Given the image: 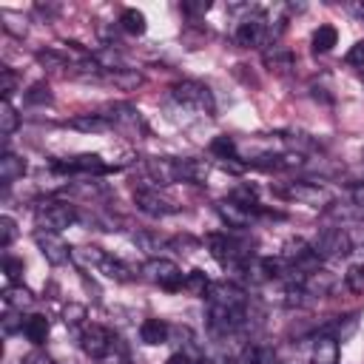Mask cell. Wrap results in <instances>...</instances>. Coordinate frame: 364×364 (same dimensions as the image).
I'll return each instance as SVG.
<instances>
[{
  "label": "cell",
  "mask_w": 364,
  "mask_h": 364,
  "mask_svg": "<svg viewBox=\"0 0 364 364\" xmlns=\"http://www.w3.org/2000/svg\"><path fill=\"white\" fill-rule=\"evenodd\" d=\"M148 171L154 173V179H159L162 185L176 182V159H151Z\"/></svg>",
  "instance_id": "25"
},
{
  "label": "cell",
  "mask_w": 364,
  "mask_h": 364,
  "mask_svg": "<svg viewBox=\"0 0 364 364\" xmlns=\"http://www.w3.org/2000/svg\"><path fill=\"white\" fill-rule=\"evenodd\" d=\"M17 330H23V318H20V310H14V307H6V316H3V333H6V336H11V333H17Z\"/></svg>",
  "instance_id": "33"
},
{
  "label": "cell",
  "mask_w": 364,
  "mask_h": 364,
  "mask_svg": "<svg viewBox=\"0 0 364 364\" xmlns=\"http://www.w3.org/2000/svg\"><path fill=\"white\" fill-rule=\"evenodd\" d=\"M100 270H102L108 279H114V282H131V267H128L125 262H119V259L105 256V259L100 262Z\"/></svg>",
  "instance_id": "26"
},
{
  "label": "cell",
  "mask_w": 364,
  "mask_h": 364,
  "mask_svg": "<svg viewBox=\"0 0 364 364\" xmlns=\"http://www.w3.org/2000/svg\"><path fill=\"white\" fill-rule=\"evenodd\" d=\"M210 151H213V156H219V159H225V162L236 159V142H233L230 136H216V139L210 142Z\"/></svg>",
  "instance_id": "30"
},
{
  "label": "cell",
  "mask_w": 364,
  "mask_h": 364,
  "mask_svg": "<svg viewBox=\"0 0 364 364\" xmlns=\"http://www.w3.org/2000/svg\"><path fill=\"white\" fill-rule=\"evenodd\" d=\"M14 88H17V74H14L11 68H3V71H0V91H3V100H9V97L14 94Z\"/></svg>",
  "instance_id": "35"
},
{
  "label": "cell",
  "mask_w": 364,
  "mask_h": 364,
  "mask_svg": "<svg viewBox=\"0 0 364 364\" xmlns=\"http://www.w3.org/2000/svg\"><path fill=\"white\" fill-rule=\"evenodd\" d=\"M264 65L273 71H287V68H293V54L282 46H273L264 51Z\"/></svg>",
  "instance_id": "23"
},
{
  "label": "cell",
  "mask_w": 364,
  "mask_h": 364,
  "mask_svg": "<svg viewBox=\"0 0 364 364\" xmlns=\"http://www.w3.org/2000/svg\"><path fill=\"white\" fill-rule=\"evenodd\" d=\"M191 361H193V358H191L188 353H173V355H171L165 364H191Z\"/></svg>",
  "instance_id": "44"
},
{
  "label": "cell",
  "mask_w": 364,
  "mask_h": 364,
  "mask_svg": "<svg viewBox=\"0 0 364 364\" xmlns=\"http://www.w3.org/2000/svg\"><path fill=\"white\" fill-rule=\"evenodd\" d=\"M134 202H136V208H139L142 213H148V216H168V213L176 210L173 202H168L165 196H159V191H151V188H139V191L134 193Z\"/></svg>",
  "instance_id": "9"
},
{
  "label": "cell",
  "mask_w": 364,
  "mask_h": 364,
  "mask_svg": "<svg viewBox=\"0 0 364 364\" xmlns=\"http://www.w3.org/2000/svg\"><path fill=\"white\" fill-rule=\"evenodd\" d=\"M313 247H316L318 256L341 259V256H347V253L353 250V239H350V233H347L344 228H324V230L318 233V239H316Z\"/></svg>",
  "instance_id": "4"
},
{
  "label": "cell",
  "mask_w": 364,
  "mask_h": 364,
  "mask_svg": "<svg viewBox=\"0 0 364 364\" xmlns=\"http://www.w3.org/2000/svg\"><path fill=\"white\" fill-rule=\"evenodd\" d=\"M176 179L202 185L208 179V165L202 159H176Z\"/></svg>",
  "instance_id": "15"
},
{
  "label": "cell",
  "mask_w": 364,
  "mask_h": 364,
  "mask_svg": "<svg viewBox=\"0 0 364 364\" xmlns=\"http://www.w3.org/2000/svg\"><path fill=\"white\" fill-rule=\"evenodd\" d=\"M82 318H85V307L82 304H74V301L65 304V310H63V321L65 324H80Z\"/></svg>",
  "instance_id": "37"
},
{
  "label": "cell",
  "mask_w": 364,
  "mask_h": 364,
  "mask_svg": "<svg viewBox=\"0 0 364 364\" xmlns=\"http://www.w3.org/2000/svg\"><path fill=\"white\" fill-rule=\"evenodd\" d=\"M185 290L193 293V296H208L210 282H208V276H205L202 270H191V273L185 276Z\"/></svg>",
  "instance_id": "29"
},
{
  "label": "cell",
  "mask_w": 364,
  "mask_h": 364,
  "mask_svg": "<svg viewBox=\"0 0 364 364\" xmlns=\"http://www.w3.org/2000/svg\"><path fill=\"white\" fill-rule=\"evenodd\" d=\"M310 364H338V341L333 336H321L313 344Z\"/></svg>",
  "instance_id": "14"
},
{
  "label": "cell",
  "mask_w": 364,
  "mask_h": 364,
  "mask_svg": "<svg viewBox=\"0 0 364 364\" xmlns=\"http://www.w3.org/2000/svg\"><path fill=\"white\" fill-rule=\"evenodd\" d=\"M344 282H347V287H350L353 293H364V262L350 264L347 273H344Z\"/></svg>",
  "instance_id": "31"
},
{
  "label": "cell",
  "mask_w": 364,
  "mask_h": 364,
  "mask_svg": "<svg viewBox=\"0 0 364 364\" xmlns=\"http://www.w3.org/2000/svg\"><path fill=\"white\" fill-rule=\"evenodd\" d=\"M23 333H26V338L31 341V344H43L46 338H48V318L46 316H40V313H34V316H28L26 321H23Z\"/></svg>",
  "instance_id": "20"
},
{
  "label": "cell",
  "mask_w": 364,
  "mask_h": 364,
  "mask_svg": "<svg viewBox=\"0 0 364 364\" xmlns=\"http://www.w3.org/2000/svg\"><path fill=\"white\" fill-rule=\"evenodd\" d=\"M37 63H40L43 68H51V71L68 68V60H65L63 54H57V51H37Z\"/></svg>",
  "instance_id": "32"
},
{
  "label": "cell",
  "mask_w": 364,
  "mask_h": 364,
  "mask_svg": "<svg viewBox=\"0 0 364 364\" xmlns=\"http://www.w3.org/2000/svg\"><path fill=\"white\" fill-rule=\"evenodd\" d=\"M114 336H111V330L108 327H102V324H85L82 327V336H80V344H82V350L91 355V358H102V355H108L111 350H114Z\"/></svg>",
  "instance_id": "6"
},
{
  "label": "cell",
  "mask_w": 364,
  "mask_h": 364,
  "mask_svg": "<svg viewBox=\"0 0 364 364\" xmlns=\"http://www.w3.org/2000/svg\"><path fill=\"white\" fill-rule=\"evenodd\" d=\"M333 284H336V276L330 273V270H307L304 273V279H301V290L304 293H310V296H327L330 290H333Z\"/></svg>",
  "instance_id": "11"
},
{
  "label": "cell",
  "mask_w": 364,
  "mask_h": 364,
  "mask_svg": "<svg viewBox=\"0 0 364 364\" xmlns=\"http://www.w3.org/2000/svg\"><path fill=\"white\" fill-rule=\"evenodd\" d=\"M142 273H145L148 282L159 284V287L168 290V293L185 290V273H182L173 262H168V259H151V262L142 267Z\"/></svg>",
  "instance_id": "3"
},
{
  "label": "cell",
  "mask_w": 364,
  "mask_h": 364,
  "mask_svg": "<svg viewBox=\"0 0 364 364\" xmlns=\"http://www.w3.org/2000/svg\"><path fill=\"white\" fill-rule=\"evenodd\" d=\"M336 43H338V31H336V26L324 23V26H318V28L313 31V51H330Z\"/></svg>",
  "instance_id": "24"
},
{
  "label": "cell",
  "mask_w": 364,
  "mask_h": 364,
  "mask_svg": "<svg viewBox=\"0 0 364 364\" xmlns=\"http://www.w3.org/2000/svg\"><path fill=\"white\" fill-rule=\"evenodd\" d=\"M216 210H219V216L228 222V228H245L247 222H250V208H245V205H239L236 199H222L219 205H216Z\"/></svg>",
  "instance_id": "12"
},
{
  "label": "cell",
  "mask_w": 364,
  "mask_h": 364,
  "mask_svg": "<svg viewBox=\"0 0 364 364\" xmlns=\"http://www.w3.org/2000/svg\"><path fill=\"white\" fill-rule=\"evenodd\" d=\"M26 102H51V91L46 82H37L26 91Z\"/></svg>",
  "instance_id": "36"
},
{
  "label": "cell",
  "mask_w": 364,
  "mask_h": 364,
  "mask_svg": "<svg viewBox=\"0 0 364 364\" xmlns=\"http://www.w3.org/2000/svg\"><path fill=\"white\" fill-rule=\"evenodd\" d=\"M54 171H65V173H102L108 171V165L102 162L100 154H80L68 162H54Z\"/></svg>",
  "instance_id": "10"
},
{
  "label": "cell",
  "mask_w": 364,
  "mask_h": 364,
  "mask_svg": "<svg viewBox=\"0 0 364 364\" xmlns=\"http://www.w3.org/2000/svg\"><path fill=\"white\" fill-rule=\"evenodd\" d=\"M239 364H276V355L262 344H247L239 355Z\"/></svg>",
  "instance_id": "22"
},
{
  "label": "cell",
  "mask_w": 364,
  "mask_h": 364,
  "mask_svg": "<svg viewBox=\"0 0 364 364\" xmlns=\"http://www.w3.org/2000/svg\"><path fill=\"white\" fill-rule=\"evenodd\" d=\"M105 80L119 88V91H136L142 85V74L136 68H117V71H105Z\"/></svg>",
  "instance_id": "16"
},
{
  "label": "cell",
  "mask_w": 364,
  "mask_h": 364,
  "mask_svg": "<svg viewBox=\"0 0 364 364\" xmlns=\"http://www.w3.org/2000/svg\"><path fill=\"white\" fill-rule=\"evenodd\" d=\"M34 242H37V247H40V253L46 256V262H51V264H63V262H68V256H71V247L60 239V233H54V230H37L34 233Z\"/></svg>",
  "instance_id": "8"
},
{
  "label": "cell",
  "mask_w": 364,
  "mask_h": 364,
  "mask_svg": "<svg viewBox=\"0 0 364 364\" xmlns=\"http://www.w3.org/2000/svg\"><path fill=\"white\" fill-rule=\"evenodd\" d=\"M108 119H111V125H119V128H131V131H136L139 125H142V119H139V111H134L131 105H111V114H105Z\"/></svg>",
  "instance_id": "18"
},
{
  "label": "cell",
  "mask_w": 364,
  "mask_h": 364,
  "mask_svg": "<svg viewBox=\"0 0 364 364\" xmlns=\"http://www.w3.org/2000/svg\"><path fill=\"white\" fill-rule=\"evenodd\" d=\"M208 9H210L208 0H202V3H182V11H185V14H202V11H208Z\"/></svg>",
  "instance_id": "42"
},
{
  "label": "cell",
  "mask_w": 364,
  "mask_h": 364,
  "mask_svg": "<svg viewBox=\"0 0 364 364\" xmlns=\"http://www.w3.org/2000/svg\"><path fill=\"white\" fill-rule=\"evenodd\" d=\"M26 173V162L17 156V154H3V159H0V179H3V185H11V182H17L20 176Z\"/></svg>",
  "instance_id": "19"
},
{
  "label": "cell",
  "mask_w": 364,
  "mask_h": 364,
  "mask_svg": "<svg viewBox=\"0 0 364 364\" xmlns=\"http://www.w3.org/2000/svg\"><path fill=\"white\" fill-rule=\"evenodd\" d=\"M20 364H54V361H51V358H48L46 353H40V350H34V353H28V355H26V358H23Z\"/></svg>",
  "instance_id": "41"
},
{
  "label": "cell",
  "mask_w": 364,
  "mask_h": 364,
  "mask_svg": "<svg viewBox=\"0 0 364 364\" xmlns=\"http://www.w3.org/2000/svg\"><path fill=\"white\" fill-rule=\"evenodd\" d=\"M54 364H74V361H54Z\"/></svg>",
  "instance_id": "45"
},
{
  "label": "cell",
  "mask_w": 364,
  "mask_h": 364,
  "mask_svg": "<svg viewBox=\"0 0 364 364\" xmlns=\"http://www.w3.org/2000/svg\"><path fill=\"white\" fill-rule=\"evenodd\" d=\"M0 17H3V20H20V17H17V14H11V11H3ZM6 28H9V31H14V34H26V23H6Z\"/></svg>",
  "instance_id": "40"
},
{
  "label": "cell",
  "mask_w": 364,
  "mask_h": 364,
  "mask_svg": "<svg viewBox=\"0 0 364 364\" xmlns=\"http://www.w3.org/2000/svg\"><path fill=\"white\" fill-rule=\"evenodd\" d=\"M119 28L125 31V34H145V28H148V20H145V14L139 11V9H122V14H119Z\"/></svg>",
  "instance_id": "21"
},
{
  "label": "cell",
  "mask_w": 364,
  "mask_h": 364,
  "mask_svg": "<svg viewBox=\"0 0 364 364\" xmlns=\"http://www.w3.org/2000/svg\"><path fill=\"white\" fill-rule=\"evenodd\" d=\"M3 301H6V307H14V310H20L23 313V307H28L31 304V293L26 290V287H9L6 293H3Z\"/></svg>",
  "instance_id": "28"
},
{
  "label": "cell",
  "mask_w": 364,
  "mask_h": 364,
  "mask_svg": "<svg viewBox=\"0 0 364 364\" xmlns=\"http://www.w3.org/2000/svg\"><path fill=\"white\" fill-rule=\"evenodd\" d=\"M14 233H17V225L11 216H3L0 219V247H9L14 242Z\"/></svg>",
  "instance_id": "34"
},
{
  "label": "cell",
  "mask_w": 364,
  "mask_h": 364,
  "mask_svg": "<svg viewBox=\"0 0 364 364\" xmlns=\"http://www.w3.org/2000/svg\"><path fill=\"white\" fill-rule=\"evenodd\" d=\"M236 43L250 48V46H267V17L262 11H253L236 26Z\"/></svg>",
  "instance_id": "5"
},
{
  "label": "cell",
  "mask_w": 364,
  "mask_h": 364,
  "mask_svg": "<svg viewBox=\"0 0 364 364\" xmlns=\"http://www.w3.org/2000/svg\"><path fill=\"white\" fill-rule=\"evenodd\" d=\"M279 193L287 196V199L313 205V208H324V205H330V193H327L321 185H316V182H293V185H287V188H279Z\"/></svg>",
  "instance_id": "7"
},
{
  "label": "cell",
  "mask_w": 364,
  "mask_h": 364,
  "mask_svg": "<svg viewBox=\"0 0 364 364\" xmlns=\"http://www.w3.org/2000/svg\"><path fill=\"white\" fill-rule=\"evenodd\" d=\"M3 273H6V279H9V282H17V279H20V273H23V262H20V259L6 256V259H3Z\"/></svg>",
  "instance_id": "38"
},
{
  "label": "cell",
  "mask_w": 364,
  "mask_h": 364,
  "mask_svg": "<svg viewBox=\"0 0 364 364\" xmlns=\"http://www.w3.org/2000/svg\"><path fill=\"white\" fill-rule=\"evenodd\" d=\"M347 63H350V65H355V68H364V40H361V43H355V46L347 51Z\"/></svg>",
  "instance_id": "39"
},
{
  "label": "cell",
  "mask_w": 364,
  "mask_h": 364,
  "mask_svg": "<svg viewBox=\"0 0 364 364\" xmlns=\"http://www.w3.org/2000/svg\"><path fill=\"white\" fill-rule=\"evenodd\" d=\"M168 333H171V327L162 321V318H145L142 321V327H139V338L145 341V344H165L168 341Z\"/></svg>",
  "instance_id": "17"
},
{
  "label": "cell",
  "mask_w": 364,
  "mask_h": 364,
  "mask_svg": "<svg viewBox=\"0 0 364 364\" xmlns=\"http://www.w3.org/2000/svg\"><path fill=\"white\" fill-rule=\"evenodd\" d=\"M74 222H77V213H74V208L65 205V202L46 199V202L37 205V225H40V230H54V233H60V230L71 228Z\"/></svg>",
  "instance_id": "2"
},
{
  "label": "cell",
  "mask_w": 364,
  "mask_h": 364,
  "mask_svg": "<svg viewBox=\"0 0 364 364\" xmlns=\"http://www.w3.org/2000/svg\"><path fill=\"white\" fill-rule=\"evenodd\" d=\"M68 125L82 131V134H102V131L111 128V119L105 114H77V117L68 119Z\"/></svg>",
  "instance_id": "13"
},
{
  "label": "cell",
  "mask_w": 364,
  "mask_h": 364,
  "mask_svg": "<svg viewBox=\"0 0 364 364\" xmlns=\"http://www.w3.org/2000/svg\"><path fill=\"white\" fill-rule=\"evenodd\" d=\"M17 125H20V114L14 111V105L9 100H3L0 102V134L3 136H11L17 131Z\"/></svg>",
  "instance_id": "27"
},
{
  "label": "cell",
  "mask_w": 364,
  "mask_h": 364,
  "mask_svg": "<svg viewBox=\"0 0 364 364\" xmlns=\"http://www.w3.org/2000/svg\"><path fill=\"white\" fill-rule=\"evenodd\" d=\"M350 196H353V205L364 210V185H355V188L350 191Z\"/></svg>",
  "instance_id": "43"
},
{
  "label": "cell",
  "mask_w": 364,
  "mask_h": 364,
  "mask_svg": "<svg viewBox=\"0 0 364 364\" xmlns=\"http://www.w3.org/2000/svg\"><path fill=\"white\" fill-rule=\"evenodd\" d=\"M171 94H173V100H176L179 105H185V108H191V111H199V114H208V117L216 111V102H213L210 88L202 85V82L182 80V82H176V85L171 88Z\"/></svg>",
  "instance_id": "1"
}]
</instances>
